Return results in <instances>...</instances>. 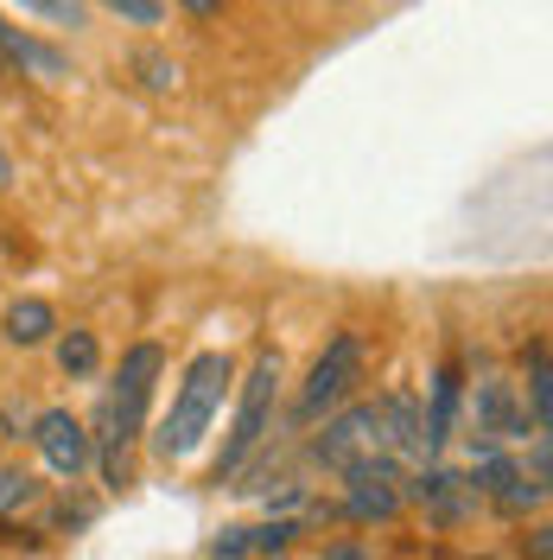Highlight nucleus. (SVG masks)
<instances>
[{
    "mask_svg": "<svg viewBox=\"0 0 553 560\" xmlns=\"http://www.w3.org/2000/svg\"><path fill=\"white\" fill-rule=\"evenodd\" d=\"M299 535H306V523L299 516H268L261 528H248V560H280L299 548Z\"/></svg>",
    "mask_w": 553,
    "mask_h": 560,
    "instance_id": "nucleus-16",
    "label": "nucleus"
},
{
    "mask_svg": "<svg viewBox=\"0 0 553 560\" xmlns=\"http://www.w3.org/2000/svg\"><path fill=\"white\" fill-rule=\"evenodd\" d=\"M464 383L471 370L458 357H439L433 383H426V401H420V433H426V458H446L451 440H458V415H464Z\"/></svg>",
    "mask_w": 553,
    "mask_h": 560,
    "instance_id": "nucleus-10",
    "label": "nucleus"
},
{
    "mask_svg": "<svg viewBox=\"0 0 553 560\" xmlns=\"http://www.w3.org/2000/svg\"><path fill=\"white\" fill-rule=\"evenodd\" d=\"M363 357H369L363 331H350V325L331 331V345L311 357L306 383L293 388V401L280 408V427H286V433H311L331 408H344L350 395H356V383H363Z\"/></svg>",
    "mask_w": 553,
    "mask_h": 560,
    "instance_id": "nucleus-4",
    "label": "nucleus"
},
{
    "mask_svg": "<svg viewBox=\"0 0 553 560\" xmlns=\"http://www.w3.org/2000/svg\"><path fill=\"white\" fill-rule=\"evenodd\" d=\"M0 26H7V20H0ZM0 70H7V58H0Z\"/></svg>",
    "mask_w": 553,
    "mask_h": 560,
    "instance_id": "nucleus-26",
    "label": "nucleus"
},
{
    "mask_svg": "<svg viewBox=\"0 0 553 560\" xmlns=\"http://www.w3.org/2000/svg\"><path fill=\"white\" fill-rule=\"evenodd\" d=\"M325 560H376V555H369L363 541H338V548H331V555H325Z\"/></svg>",
    "mask_w": 553,
    "mask_h": 560,
    "instance_id": "nucleus-24",
    "label": "nucleus"
},
{
    "mask_svg": "<svg viewBox=\"0 0 553 560\" xmlns=\"http://www.w3.org/2000/svg\"><path fill=\"white\" fill-rule=\"evenodd\" d=\"M464 478L484 497V510H496L503 523H521V516H534V510L548 503V485H534V478L521 471V458L509 453V446H490V440H471Z\"/></svg>",
    "mask_w": 553,
    "mask_h": 560,
    "instance_id": "nucleus-5",
    "label": "nucleus"
},
{
    "mask_svg": "<svg viewBox=\"0 0 553 560\" xmlns=\"http://www.w3.org/2000/svg\"><path fill=\"white\" fill-rule=\"evenodd\" d=\"M51 357H58V370H64L70 383H90L96 370H103V338L90 331V325H58V338H51Z\"/></svg>",
    "mask_w": 553,
    "mask_h": 560,
    "instance_id": "nucleus-14",
    "label": "nucleus"
},
{
    "mask_svg": "<svg viewBox=\"0 0 553 560\" xmlns=\"http://www.w3.org/2000/svg\"><path fill=\"white\" fill-rule=\"evenodd\" d=\"M376 408H381V453H395L401 465H420V458H426L420 395L414 388H388V395H376Z\"/></svg>",
    "mask_w": 553,
    "mask_h": 560,
    "instance_id": "nucleus-11",
    "label": "nucleus"
},
{
    "mask_svg": "<svg viewBox=\"0 0 553 560\" xmlns=\"http://www.w3.org/2000/svg\"><path fill=\"white\" fill-rule=\"evenodd\" d=\"M128 70H140V83H146L153 96H178V90H185V65L166 58V51H153V45H140L134 58H128Z\"/></svg>",
    "mask_w": 553,
    "mask_h": 560,
    "instance_id": "nucleus-17",
    "label": "nucleus"
},
{
    "mask_svg": "<svg viewBox=\"0 0 553 560\" xmlns=\"http://www.w3.org/2000/svg\"><path fill=\"white\" fill-rule=\"evenodd\" d=\"M26 20H38V26H51V33H83L90 26V7L83 0H13Z\"/></svg>",
    "mask_w": 553,
    "mask_h": 560,
    "instance_id": "nucleus-18",
    "label": "nucleus"
},
{
    "mask_svg": "<svg viewBox=\"0 0 553 560\" xmlns=\"http://www.w3.org/2000/svg\"><path fill=\"white\" fill-rule=\"evenodd\" d=\"M0 191H13V153L0 147Z\"/></svg>",
    "mask_w": 553,
    "mask_h": 560,
    "instance_id": "nucleus-25",
    "label": "nucleus"
},
{
    "mask_svg": "<svg viewBox=\"0 0 553 560\" xmlns=\"http://www.w3.org/2000/svg\"><path fill=\"white\" fill-rule=\"evenodd\" d=\"M548 535H553V528H548V523H534V528H521V541H516V555H521V560H548V548H553Z\"/></svg>",
    "mask_w": 553,
    "mask_h": 560,
    "instance_id": "nucleus-23",
    "label": "nucleus"
},
{
    "mask_svg": "<svg viewBox=\"0 0 553 560\" xmlns=\"http://www.w3.org/2000/svg\"><path fill=\"white\" fill-rule=\"evenodd\" d=\"M464 408H471V440H490V446L534 440V420L521 408V388L509 376H496V370H484L478 383H464Z\"/></svg>",
    "mask_w": 553,
    "mask_h": 560,
    "instance_id": "nucleus-8",
    "label": "nucleus"
},
{
    "mask_svg": "<svg viewBox=\"0 0 553 560\" xmlns=\"http://www.w3.org/2000/svg\"><path fill=\"white\" fill-rule=\"evenodd\" d=\"M280 395H286V363L280 350H261L236 376V420H230L223 453L210 458V485H236V471H248V458L268 446V433L280 427Z\"/></svg>",
    "mask_w": 553,
    "mask_h": 560,
    "instance_id": "nucleus-2",
    "label": "nucleus"
},
{
    "mask_svg": "<svg viewBox=\"0 0 553 560\" xmlns=\"http://www.w3.org/2000/svg\"><path fill=\"white\" fill-rule=\"evenodd\" d=\"M38 478L33 471H20V465H0V516H20L26 503H38Z\"/></svg>",
    "mask_w": 553,
    "mask_h": 560,
    "instance_id": "nucleus-19",
    "label": "nucleus"
},
{
    "mask_svg": "<svg viewBox=\"0 0 553 560\" xmlns=\"http://www.w3.org/2000/svg\"><path fill=\"white\" fill-rule=\"evenodd\" d=\"M521 388V408H528V420H534V433H553V363H548V345L534 338V350H528V383Z\"/></svg>",
    "mask_w": 553,
    "mask_h": 560,
    "instance_id": "nucleus-15",
    "label": "nucleus"
},
{
    "mask_svg": "<svg viewBox=\"0 0 553 560\" xmlns=\"http://www.w3.org/2000/svg\"><path fill=\"white\" fill-rule=\"evenodd\" d=\"M210 560H248V528L243 523L216 528V535H210Z\"/></svg>",
    "mask_w": 553,
    "mask_h": 560,
    "instance_id": "nucleus-22",
    "label": "nucleus"
},
{
    "mask_svg": "<svg viewBox=\"0 0 553 560\" xmlns=\"http://www.w3.org/2000/svg\"><path fill=\"white\" fill-rule=\"evenodd\" d=\"M401 503L408 510H426V523L433 528H471L478 523V510H484V497L471 490V478L446 465V458H420L401 471Z\"/></svg>",
    "mask_w": 553,
    "mask_h": 560,
    "instance_id": "nucleus-6",
    "label": "nucleus"
},
{
    "mask_svg": "<svg viewBox=\"0 0 553 560\" xmlns=\"http://www.w3.org/2000/svg\"><path fill=\"white\" fill-rule=\"evenodd\" d=\"M160 376H166V350L153 345V338H134V345L121 350V363H115V376H108V388H103V408H96L90 440L128 453L140 433H146V408H153V395H160Z\"/></svg>",
    "mask_w": 553,
    "mask_h": 560,
    "instance_id": "nucleus-3",
    "label": "nucleus"
},
{
    "mask_svg": "<svg viewBox=\"0 0 553 560\" xmlns=\"http://www.w3.org/2000/svg\"><path fill=\"white\" fill-rule=\"evenodd\" d=\"M51 338H58V306L51 300L26 293V300L7 306V345L13 350H38V345H51Z\"/></svg>",
    "mask_w": 553,
    "mask_h": 560,
    "instance_id": "nucleus-13",
    "label": "nucleus"
},
{
    "mask_svg": "<svg viewBox=\"0 0 553 560\" xmlns=\"http://www.w3.org/2000/svg\"><path fill=\"white\" fill-rule=\"evenodd\" d=\"M230 395H236V357H230V350H198V357L185 363V376H178L166 415L146 427V453L160 458V465L191 458L210 440V427L223 420V401H230Z\"/></svg>",
    "mask_w": 553,
    "mask_h": 560,
    "instance_id": "nucleus-1",
    "label": "nucleus"
},
{
    "mask_svg": "<svg viewBox=\"0 0 553 560\" xmlns=\"http://www.w3.org/2000/svg\"><path fill=\"white\" fill-rule=\"evenodd\" d=\"M26 440L38 446L45 471L64 478V485H83V478L96 471V440H90V427L70 415V408H45V415H33Z\"/></svg>",
    "mask_w": 553,
    "mask_h": 560,
    "instance_id": "nucleus-9",
    "label": "nucleus"
},
{
    "mask_svg": "<svg viewBox=\"0 0 553 560\" xmlns=\"http://www.w3.org/2000/svg\"><path fill=\"white\" fill-rule=\"evenodd\" d=\"M381 446V408L376 395H350L344 408H331V415L318 420L306 433V458L318 465V471H344V465H356L363 453H376Z\"/></svg>",
    "mask_w": 553,
    "mask_h": 560,
    "instance_id": "nucleus-7",
    "label": "nucleus"
},
{
    "mask_svg": "<svg viewBox=\"0 0 553 560\" xmlns=\"http://www.w3.org/2000/svg\"><path fill=\"white\" fill-rule=\"evenodd\" d=\"M0 548L20 555V560H33L38 548H45V528H26V523H13V516H0Z\"/></svg>",
    "mask_w": 553,
    "mask_h": 560,
    "instance_id": "nucleus-20",
    "label": "nucleus"
},
{
    "mask_svg": "<svg viewBox=\"0 0 553 560\" xmlns=\"http://www.w3.org/2000/svg\"><path fill=\"white\" fill-rule=\"evenodd\" d=\"M96 7L121 13L128 26H160V20H166V0H96Z\"/></svg>",
    "mask_w": 553,
    "mask_h": 560,
    "instance_id": "nucleus-21",
    "label": "nucleus"
},
{
    "mask_svg": "<svg viewBox=\"0 0 553 560\" xmlns=\"http://www.w3.org/2000/svg\"><path fill=\"white\" fill-rule=\"evenodd\" d=\"M0 58H7V70H33V77H45V83L77 77L64 51H58V45H45V38H33L26 26H0Z\"/></svg>",
    "mask_w": 553,
    "mask_h": 560,
    "instance_id": "nucleus-12",
    "label": "nucleus"
}]
</instances>
